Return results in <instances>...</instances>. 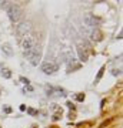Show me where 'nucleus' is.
<instances>
[{"mask_svg":"<svg viewBox=\"0 0 123 128\" xmlns=\"http://www.w3.org/2000/svg\"><path fill=\"white\" fill-rule=\"evenodd\" d=\"M24 56L27 57V60H29L33 66H37V64H39V61H40V56H42V54H40V48L34 44V46H33L29 51H26V53H24Z\"/></svg>","mask_w":123,"mask_h":128,"instance_id":"nucleus-1","label":"nucleus"},{"mask_svg":"<svg viewBox=\"0 0 123 128\" xmlns=\"http://www.w3.org/2000/svg\"><path fill=\"white\" fill-rule=\"evenodd\" d=\"M7 14H9V19L13 21V23H17L20 16H21V11H20V7L17 4H10L7 6Z\"/></svg>","mask_w":123,"mask_h":128,"instance_id":"nucleus-2","label":"nucleus"},{"mask_svg":"<svg viewBox=\"0 0 123 128\" xmlns=\"http://www.w3.org/2000/svg\"><path fill=\"white\" fill-rule=\"evenodd\" d=\"M57 70H59V66L54 64V63H52V61H47V63H43L42 64V71L44 74H53Z\"/></svg>","mask_w":123,"mask_h":128,"instance_id":"nucleus-3","label":"nucleus"},{"mask_svg":"<svg viewBox=\"0 0 123 128\" xmlns=\"http://www.w3.org/2000/svg\"><path fill=\"white\" fill-rule=\"evenodd\" d=\"M83 21H85L86 26H89V27H97L99 23H100V20H99L97 17H95L93 14H86L85 19H83Z\"/></svg>","mask_w":123,"mask_h":128,"instance_id":"nucleus-4","label":"nucleus"},{"mask_svg":"<svg viewBox=\"0 0 123 128\" xmlns=\"http://www.w3.org/2000/svg\"><path fill=\"white\" fill-rule=\"evenodd\" d=\"M77 53H79V58L82 61H86L89 58V51H87V48L85 46H79L77 47Z\"/></svg>","mask_w":123,"mask_h":128,"instance_id":"nucleus-5","label":"nucleus"},{"mask_svg":"<svg viewBox=\"0 0 123 128\" xmlns=\"http://www.w3.org/2000/svg\"><path fill=\"white\" fill-rule=\"evenodd\" d=\"M33 46H34V41H33L30 37H26V38L21 41V47H23V51H24V53H26V51H29Z\"/></svg>","mask_w":123,"mask_h":128,"instance_id":"nucleus-6","label":"nucleus"},{"mask_svg":"<svg viewBox=\"0 0 123 128\" xmlns=\"http://www.w3.org/2000/svg\"><path fill=\"white\" fill-rule=\"evenodd\" d=\"M1 50H3V53H6L7 56H13V50H11V46H10L9 43H4V44L1 46Z\"/></svg>","mask_w":123,"mask_h":128,"instance_id":"nucleus-7","label":"nucleus"},{"mask_svg":"<svg viewBox=\"0 0 123 128\" xmlns=\"http://www.w3.org/2000/svg\"><path fill=\"white\" fill-rule=\"evenodd\" d=\"M1 77H4V78H10V77H11V73H10V70H7V68H3V70H1Z\"/></svg>","mask_w":123,"mask_h":128,"instance_id":"nucleus-8","label":"nucleus"},{"mask_svg":"<svg viewBox=\"0 0 123 128\" xmlns=\"http://www.w3.org/2000/svg\"><path fill=\"white\" fill-rule=\"evenodd\" d=\"M92 38H93V40H96V41H99V40H100V33H99L97 30H96V31H93V33H92Z\"/></svg>","mask_w":123,"mask_h":128,"instance_id":"nucleus-9","label":"nucleus"},{"mask_svg":"<svg viewBox=\"0 0 123 128\" xmlns=\"http://www.w3.org/2000/svg\"><path fill=\"white\" fill-rule=\"evenodd\" d=\"M103 71H105V67H102V68H100V71L97 73V77H96V83H97V81H99V80L102 78V76H103Z\"/></svg>","mask_w":123,"mask_h":128,"instance_id":"nucleus-10","label":"nucleus"},{"mask_svg":"<svg viewBox=\"0 0 123 128\" xmlns=\"http://www.w3.org/2000/svg\"><path fill=\"white\" fill-rule=\"evenodd\" d=\"M27 111H29V114H30V115H36V114H37V111H36V110H33V108H29Z\"/></svg>","mask_w":123,"mask_h":128,"instance_id":"nucleus-11","label":"nucleus"},{"mask_svg":"<svg viewBox=\"0 0 123 128\" xmlns=\"http://www.w3.org/2000/svg\"><path fill=\"white\" fill-rule=\"evenodd\" d=\"M20 81H21V83H24L26 85L29 84V80H27V78H24V77H20Z\"/></svg>","mask_w":123,"mask_h":128,"instance_id":"nucleus-12","label":"nucleus"},{"mask_svg":"<svg viewBox=\"0 0 123 128\" xmlns=\"http://www.w3.org/2000/svg\"><path fill=\"white\" fill-rule=\"evenodd\" d=\"M3 110H4V113H6V114H10V113H11V108H10V107H4Z\"/></svg>","mask_w":123,"mask_h":128,"instance_id":"nucleus-13","label":"nucleus"},{"mask_svg":"<svg viewBox=\"0 0 123 128\" xmlns=\"http://www.w3.org/2000/svg\"><path fill=\"white\" fill-rule=\"evenodd\" d=\"M77 100H79V101H83V100H85V95L79 94V95H77Z\"/></svg>","mask_w":123,"mask_h":128,"instance_id":"nucleus-14","label":"nucleus"}]
</instances>
